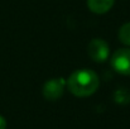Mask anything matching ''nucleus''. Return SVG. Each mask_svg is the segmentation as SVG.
Here are the masks:
<instances>
[{
    "label": "nucleus",
    "instance_id": "2",
    "mask_svg": "<svg viewBox=\"0 0 130 129\" xmlns=\"http://www.w3.org/2000/svg\"><path fill=\"white\" fill-rule=\"evenodd\" d=\"M110 65L115 72L130 76V48L116 49L110 58Z\"/></svg>",
    "mask_w": 130,
    "mask_h": 129
},
{
    "label": "nucleus",
    "instance_id": "8",
    "mask_svg": "<svg viewBox=\"0 0 130 129\" xmlns=\"http://www.w3.org/2000/svg\"><path fill=\"white\" fill-rule=\"evenodd\" d=\"M0 129H6V120L0 115Z\"/></svg>",
    "mask_w": 130,
    "mask_h": 129
},
{
    "label": "nucleus",
    "instance_id": "3",
    "mask_svg": "<svg viewBox=\"0 0 130 129\" xmlns=\"http://www.w3.org/2000/svg\"><path fill=\"white\" fill-rule=\"evenodd\" d=\"M87 53L92 61L100 62V63L105 62L110 53L109 43L104 41L102 38H93L92 41H90L87 46Z\"/></svg>",
    "mask_w": 130,
    "mask_h": 129
},
{
    "label": "nucleus",
    "instance_id": "5",
    "mask_svg": "<svg viewBox=\"0 0 130 129\" xmlns=\"http://www.w3.org/2000/svg\"><path fill=\"white\" fill-rule=\"evenodd\" d=\"M114 3L115 0H87V6L95 14H105L112 8Z\"/></svg>",
    "mask_w": 130,
    "mask_h": 129
},
{
    "label": "nucleus",
    "instance_id": "6",
    "mask_svg": "<svg viewBox=\"0 0 130 129\" xmlns=\"http://www.w3.org/2000/svg\"><path fill=\"white\" fill-rule=\"evenodd\" d=\"M118 37H119V41L123 43V44L130 47V22L123 24L120 27L119 33H118Z\"/></svg>",
    "mask_w": 130,
    "mask_h": 129
},
{
    "label": "nucleus",
    "instance_id": "1",
    "mask_svg": "<svg viewBox=\"0 0 130 129\" xmlns=\"http://www.w3.org/2000/svg\"><path fill=\"white\" fill-rule=\"evenodd\" d=\"M100 86V79L93 70L82 68L73 71L66 80V87L77 97H87L93 95Z\"/></svg>",
    "mask_w": 130,
    "mask_h": 129
},
{
    "label": "nucleus",
    "instance_id": "4",
    "mask_svg": "<svg viewBox=\"0 0 130 129\" xmlns=\"http://www.w3.org/2000/svg\"><path fill=\"white\" fill-rule=\"evenodd\" d=\"M64 87H66V80L63 77H56V79H51L45 81V84L43 85L44 99L48 101L58 100L63 95Z\"/></svg>",
    "mask_w": 130,
    "mask_h": 129
},
{
    "label": "nucleus",
    "instance_id": "7",
    "mask_svg": "<svg viewBox=\"0 0 130 129\" xmlns=\"http://www.w3.org/2000/svg\"><path fill=\"white\" fill-rule=\"evenodd\" d=\"M114 100L118 104L125 105V104L130 103V92L126 89H118L114 92Z\"/></svg>",
    "mask_w": 130,
    "mask_h": 129
}]
</instances>
